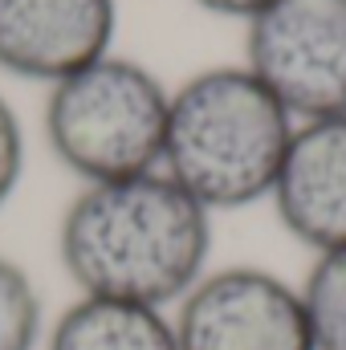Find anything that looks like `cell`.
Listing matches in <instances>:
<instances>
[{
  "label": "cell",
  "instance_id": "obj_1",
  "mask_svg": "<svg viewBox=\"0 0 346 350\" xmlns=\"http://www.w3.org/2000/svg\"><path fill=\"white\" fill-rule=\"evenodd\" d=\"M57 257L78 293L175 310L208 273L212 212L163 172L86 183L62 216Z\"/></svg>",
  "mask_w": 346,
  "mask_h": 350
},
{
  "label": "cell",
  "instance_id": "obj_2",
  "mask_svg": "<svg viewBox=\"0 0 346 350\" xmlns=\"http://www.w3.org/2000/svg\"><path fill=\"white\" fill-rule=\"evenodd\" d=\"M289 110L245 66H212L172 90L163 167L208 212L269 200L293 139Z\"/></svg>",
  "mask_w": 346,
  "mask_h": 350
},
{
  "label": "cell",
  "instance_id": "obj_3",
  "mask_svg": "<svg viewBox=\"0 0 346 350\" xmlns=\"http://www.w3.org/2000/svg\"><path fill=\"white\" fill-rule=\"evenodd\" d=\"M172 90L143 62L106 53L49 86L45 143L82 183H114L163 167Z\"/></svg>",
  "mask_w": 346,
  "mask_h": 350
},
{
  "label": "cell",
  "instance_id": "obj_4",
  "mask_svg": "<svg viewBox=\"0 0 346 350\" xmlns=\"http://www.w3.org/2000/svg\"><path fill=\"white\" fill-rule=\"evenodd\" d=\"M245 70L293 122L346 114V0H273L245 21Z\"/></svg>",
  "mask_w": 346,
  "mask_h": 350
},
{
  "label": "cell",
  "instance_id": "obj_5",
  "mask_svg": "<svg viewBox=\"0 0 346 350\" xmlns=\"http://www.w3.org/2000/svg\"><path fill=\"white\" fill-rule=\"evenodd\" d=\"M172 326L179 350H314L302 289L261 265L208 269Z\"/></svg>",
  "mask_w": 346,
  "mask_h": 350
},
{
  "label": "cell",
  "instance_id": "obj_6",
  "mask_svg": "<svg viewBox=\"0 0 346 350\" xmlns=\"http://www.w3.org/2000/svg\"><path fill=\"white\" fill-rule=\"evenodd\" d=\"M114 25V0H0V70L53 86L110 53Z\"/></svg>",
  "mask_w": 346,
  "mask_h": 350
},
{
  "label": "cell",
  "instance_id": "obj_7",
  "mask_svg": "<svg viewBox=\"0 0 346 350\" xmlns=\"http://www.w3.org/2000/svg\"><path fill=\"white\" fill-rule=\"evenodd\" d=\"M269 200L281 228L314 257L346 249V114L293 126Z\"/></svg>",
  "mask_w": 346,
  "mask_h": 350
},
{
  "label": "cell",
  "instance_id": "obj_8",
  "mask_svg": "<svg viewBox=\"0 0 346 350\" xmlns=\"http://www.w3.org/2000/svg\"><path fill=\"white\" fill-rule=\"evenodd\" d=\"M41 350H179L172 310L78 293L49 326Z\"/></svg>",
  "mask_w": 346,
  "mask_h": 350
},
{
  "label": "cell",
  "instance_id": "obj_9",
  "mask_svg": "<svg viewBox=\"0 0 346 350\" xmlns=\"http://www.w3.org/2000/svg\"><path fill=\"white\" fill-rule=\"evenodd\" d=\"M297 289L306 301L314 350H346V249L314 257Z\"/></svg>",
  "mask_w": 346,
  "mask_h": 350
},
{
  "label": "cell",
  "instance_id": "obj_10",
  "mask_svg": "<svg viewBox=\"0 0 346 350\" xmlns=\"http://www.w3.org/2000/svg\"><path fill=\"white\" fill-rule=\"evenodd\" d=\"M45 326L37 281L0 253V350H41Z\"/></svg>",
  "mask_w": 346,
  "mask_h": 350
},
{
  "label": "cell",
  "instance_id": "obj_11",
  "mask_svg": "<svg viewBox=\"0 0 346 350\" xmlns=\"http://www.w3.org/2000/svg\"><path fill=\"white\" fill-rule=\"evenodd\" d=\"M21 175H25V126L8 106V98H0V208L12 200Z\"/></svg>",
  "mask_w": 346,
  "mask_h": 350
},
{
  "label": "cell",
  "instance_id": "obj_12",
  "mask_svg": "<svg viewBox=\"0 0 346 350\" xmlns=\"http://www.w3.org/2000/svg\"><path fill=\"white\" fill-rule=\"evenodd\" d=\"M204 12H216V16H232V21H253L261 8H269L273 0H196Z\"/></svg>",
  "mask_w": 346,
  "mask_h": 350
}]
</instances>
